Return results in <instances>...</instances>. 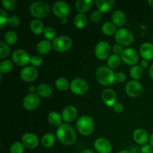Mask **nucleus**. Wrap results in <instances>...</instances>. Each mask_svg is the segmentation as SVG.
Listing matches in <instances>:
<instances>
[{
	"label": "nucleus",
	"mask_w": 153,
	"mask_h": 153,
	"mask_svg": "<svg viewBox=\"0 0 153 153\" xmlns=\"http://www.w3.org/2000/svg\"><path fill=\"white\" fill-rule=\"evenodd\" d=\"M58 140L62 144L70 146L76 141V133L74 128L68 123H62L58 127L56 131Z\"/></svg>",
	"instance_id": "obj_1"
},
{
	"label": "nucleus",
	"mask_w": 153,
	"mask_h": 153,
	"mask_svg": "<svg viewBox=\"0 0 153 153\" xmlns=\"http://www.w3.org/2000/svg\"><path fill=\"white\" fill-rule=\"evenodd\" d=\"M95 75L97 82L102 86H110L116 82L114 72L108 67H99L96 70Z\"/></svg>",
	"instance_id": "obj_2"
},
{
	"label": "nucleus",
	"mask_w": 153,
	"mask_h": 153,
	"mask_svg": "<svg viewBox=\"0 0 153 153\" xmlns=\"http://www.w3.org/2000/svg\"><path fill=\"white\" fill-rule=\"evenodd\" d=\"M29 12L34 17L40 19L49 15L50 12V6L45 1H33L29 5Z\"/></svg>",
	"instance_id": "obj_3"
},
{
	"label": "nucleus",
	"mask_w": 153,
	"mask_h": 153,
	"mask_svg": "<svg viewBox=\"0 0 153 153\" xmlns=\"http://www.w3.org/2000/svg\"><path fill=\"white\" fill-rule=\"evenodd\" d=\"M76 128L78 131L84 136H88L93 133L94 130V120L90 116H82L76 122Z\"/></svg>",
	"instance_id": "obj_4"
},
{
	"label": "nucleus",
	"mask_w": 153,
	"mask_h": 153,
	"mask_svg": "<svg viewBox=\"0 0 153 153\" xmlns=\"http://www.w3.org/2000/svg\"><path fill=\"white\" fill-rule=\"evenodd\" d=\"M115 40L120 46H128L134 41L133 34L128 29L126 28H121L115 33Z\"/></svg>",
	"instance_id": "obj_5"
},
{
	"label": "nucleus",
	"mask_w": 153,
	"mask_h": 153,
	"mask_svg": "<svg viewBox=\"0 0 153 153\" xmlns=\"http://www.w3.org/2000/svg\"><path fill=\"white\" fill-rule=\"evenodd\" d=\"M52 48L57 52H66L72 47L73 40L70 37L66 35H61L57 37L52 42Z\"/></svg>",
	"instance_id": "obj_6"
},
{
	"label": "nucleus",
	"mask_w": 153,
	"mask_h": 153,
	"mask_svg": "<svg viewBox=\"0 0 153 153\" xmlns=\"http://www.w3.org/2000/svg\"><path fill=\"white\" fill-rule=\"evenodd\" d=\"M70 90L76 95H84L86 94L89 88V85L87 81L82 78H76L73 79L70 83Z\"/></svg>",
	"instance_id": "obj_7"
},
{
	"label": "nucleus",
	"mask_w": 153,
	"mask_h": 153,
	"mask_svg": "<svg viewBox=\"0 0 153 153\" xmlns=\"http://www.w3.org/2000/svg\"><path fill=\"white\" fill-rule=\"evenodd\" d=\"M96 57L100 60H105L111 55V46L105 40L100 41L94 49Z\"/></svg>",
	"instance_id": "obj_8"
},
{
	"label": "nucleus",
	"mask_w": 153,
	"mask_h": 153,
	"mask_svg": "<svg viewBox=\"0 0 153 153\" xmlns=\"http://www.w3.org/2000/svg\"><path fill=\"white\" fill-rule=\"evenodd\" d=\"M121 59L125 64L131 65V67L136 65L139 61V55L135 49L132 48L124 49L123 52L120 55Z\"/></svg>",
	"instance_id": "obj_9"
},
{
	"label": "nucleus",
	"mask_w": 153,
	"mask_h": 153,
	"mask_svg": "<svg viewBox=\"0 0 153 153\" xmlns=\"http://www.w3.org/2000/svg\"><path fill=\"white\" fill-rule=\"evenodd\" d=\"M125 91L128 97L135 98L143 93V85L137 80L129 81L126 85Z\"/></svg>",
	"instance_id": "obj_10"
},
{
	"label": "nucleus",
	"mask_w": 153,
	"mask_h": 153,
	"mask_svg": "<svg viewBox=\"0 0 153 153\" xmlns=\"http://www.w3.org/2000/svg\"><path fill=\"white\" fill-rule=\"evenodd\" d=\"M52 12L55 16L61 19L67 18L70 13V7L66 1H58L54 3Z\"/></svg>",
	"instance_id": "obj_11"
},
{
	"label": "nucleus",
	"mask_w": 153,
	"mask_h": 153,
	"mask_svg": "<svg viewBox=\"0 0 153 153\" xmlns=\"http://www.w3.org/2000/svg\"><path fill=\"white\" fill-rule=\"evenodd\" d=\"M40 103V98L37 94H28L24 97L22 105L26 110L34 111L38 108Z\"/></svg>",
	"instance_id": "obj_12"
},
{
	"label": "nucleus",
	"mask_w": 153,
	"mask_h": 153,
	"mask_svg": "<svg viewBox=\"0 0 153 153\" xmlns=\"http://www.w3.org/2000/svg\"><path fill=\"white\" fill-rule=\"evenodd\" d=\"M29 55L26 51L23 49H16L12 54V60L18 66L24 67L30 63Z\"/></svg>",
	"instance_id": "obj_13"
},
{
	"label": "nucleus",
	"mask_w": 153,
	"mask_h": 153,
	"mask_svg": "<svg viewBox=\"0 0 153 153\" xmlns=\"http://www.w3.org/2000/svg\"><path fill=\"white\" fill-rule=\"evenodd\" d=\"M94 149L99 153H110L112 150V145L107 138L100 137L96 139L94 143Z\"/></svg>",
	"instance_id": "obj_14"
},
{
	"label": "nucleus",
	"mask_w": 153,
	"mask_h": 153,
	"mask_svg": "<svg viewBox=\"0 0 153 153\" xmlns=\"http://www.w3.org/2000/svg\"><path fill=\"white\" fill-rule=\"evenodd\" d=\"M38 76L37 68L33 66H26L22 69L20 72V78L26 82H31L35 80Z\"/></svg>",
	"instance_id": "obj_15"
},
{
	"label": "nucleus",
	"mask_w": 153,
	"mask_h": 153,
	"mask_svg": "<svg viewBox=\"0 0 153 153\" xmlns=\"http://www.w3.org/2000/svg\"><path fill=\"white\" fill-rule=\"evenodd\" d=\"M22 143L27 149H35L39 144L38 137L34 133H25L22 137Z\"/></svg>",
	"instance_id": "obj_16"
},
{
	"label": "nucleus",
	"mask_w": 153,
	"mask_h": 153,
	"mask_svg": "<svg viewBox=\"0 0 153 153\" xmlns=\"http://www.w3.org/2000/svg\"><path fill=\"white\" fill-rule=\"evenodd\" d=\"M103 102L109 107H113L117 102L116 92L111 88H106L102 91L101 95Z\"/></svg>",
	"instance_id": "obj_17"
},
{
	"label": "nucleus",
	"mask_w": 153,
	"mask_h": 153,
	"mask_svg": "<svg viewBox=\"0 0 153 153\" xmlns=\"http://www.w3.org/2000/svg\"><path fill=\"white\" fill-rule=\"evenodd\" d=\"M78 111L76 108L73 105H67L63 109L61 117L63 120L66 123H71L77 117Z\"/></svg>",
	"instance_id": "obj_18"
},
{
	"label": "nucleus",
	"mask_w": 153,
	"mask_h": 153,
	"mask_svg": "<svg viewBox=\"0 0 153 153\" xmlns=\"http://www.w3.org/2000/svg\"><path fill=\"white\" fill-rule=\"evenodd\" d=\"M133 139L136 143L143 146L147 143L149 140V137L146 130L143 128H137L133 132Z\"/></svg>",
	"instance_id": "obj_19"
},
{
	"label": "nucleus",
	"mask_w": 153,
	"mask_h": 153,
	"mask_svg": "<svg viewBox=\"0 0 153 153\" xmlns=\"http://www.w3.org/2000/svg\"><path fill=\"white\" fill-rule=\"evenodd\" d=\"M139 52L143 59L151 61L153 59V44L149 42L143 43L140 46Z\"/></svg>",
	"instance_id": "obj_20"
},
{
	"label": "nucleus",
	"mask_w": 153,
	"mask_h": 153,
	"mask_svg": "<svg viewBox=\"0 0 153 153\" xmlns=\"http://www.w3.org/2000/svg\"><path fill=\"white\" fill-rule=\"evenodd\" d=\"M96 6L102 13H108L114 8L115 1L113 0H96L94 1Z\"/></svg>",
	"instance_id": "obj_21"
},
{
	"label": "nucleus",
	"mask_w": 153,
	"mask_h": 153,
	"mask_svg": "<svg viewBox=\"0 0 153 153\" xmlns=\"http://www.w3.org/2000/svg\"><path fill=\"white\" fill-rule=\"evenodd\" d=\"M94 2L93 0H77L75 4V7L78 12L85 13L91 8Z\"/></svg>",
	"instance_id": "obj_22"
},
{
	"label": "nucleus",
	"mask_w": 153,
	"mask_h": 153,
	"mask_svg": "<svg viewBox=\"0 0 153 153\" xmlns=\"http://www.w3.org/2000/svg\"><path fill=\"white\" fill-rule=\"evenodd\" d=\"M36 92L39 97H43V98H47L52 95L53 90L49 84L42 83L37 86Z\"/></svg>",
	"instance_id": "obj_23"
},
{
	"label": "nucleus",
	"mask_w": 153,
	"mask_h": 153,
	"mask_svg": "<svg viewBox=\"0 0 153 153\" xmlns=\"http://www.w3.org/2000/svg\"><path fill=\"white\" fill-rule=\"evenodd\" d=\"M112 22L116 26H123L126 22V16L122 10H116L112 13Z\"/></svg>",
	"instance_id": "obj_24"
},
{
	"label": "nucleus",
	"mask_w": 153,
	"mask_h": 153,
	"mask_svg": "<svg viewBox=\"0 0 153 153\" xmlns=\"http://www.w3.org/2000/svg\"><path fill=\"white\" fill-rule=\"evenodd\" d=\"M52 48V44L49 40H42L37 43L36 49L37 52L40 55H46L50 52L51 49Z\"/></svg>",
	"instance_id": "obj_25"
},
{
	"label": "nucleus",
	"mask_w": 153,
	"mask_h": 153,
	"mask_svg": "<svg viewBox=\"0 0 153 153\" xmlns=\"http://www.w3.org/2000/svg\"><path fill=\"white\" fill-rule=\"evenodd\" d=\"M48 121L49 123L54 126H61V122H62V117L58 112L57 111H51L48 114Z\"/></svg>",
	"instance_id": "obj_26"
},
{
	"label": "nucleus",
	"mask_w": 153,
	"mask_h": 153,
	"mask_svg": "<svg viewBox=\"0 0 153 153\" xmlns=\"http://www.w3.org/2000/svg\"><path fill=\"white\" fill-rule=\"evenodd\" d=\"M88 16L85 13H77L74 18V25L78 28H83L88 24Z\"/></svg>",
	"instance_id": "obj_27"
},
{
	"label": "nucleus",
	"mask_w": 153,
	"mask_h": 153,
	"mask_svg": "<svg viewBox=\"0 0 153 153\" xmlns=\"http://www.w3.org/2000/svg\"><path fill=\"white\" fill-rule=\"evenodd\" d=\"M30 28H31V31L36 34H40L42 32L43 33V31L45 29L43 22L38 19H33L31 21V24H30Z\"/></svg>",
	"instance_id": "obj_28"
},
{
	"label": "nucleus",
	"mask_w": 153,
	"mask_h": 153,
	"mask_svg": "<svg viewBox=\"0 0 153 153\" xmlns=\"http://www.w3.org/2000/svg\"><path fill=\"white\" fill-rule=\"evenodd\" d=\"M121 61H122V59H121V57L120 55L112 54L109 56V58L107 60L108 67L111 69V70L117 69L120 65Z\"/></svg>",
	"instance_id": "obj_29"
},
{
	"label": "nucleus",
	"mask_w": 153,
	"mask_h": 153,
	"mask_svg": "<svg viewBox=\"0 0 153 153\" xmlns=\"http://www.w3.org/2000/svg\"><path fill=\"white\" fill-rule=\"evenodd\" d=\"M41 143L44 147H52L55 143V136L52 133H46L42 137Z\"/></svg>",
	"instance_id": "obj_30"
},
{
	"label": "nucleus",
	"mask_w": 153,
	"mask_h": 153,
	"mask_svg": "<svg viewBox=\"0 0 153 153\" xmlns=\"http://www.w3.org/2000/svg\"><path fill=\"white\" fill-rule=\"evenodd\" d=\"M143 74V68L140 65H134L130 68L129 75L134 80H138L141 79Z\"/></svg>",
	"instance_id": "obj_31"
},
{
	"label": "nucleus",
	"mask_w": 153,
	"mask_h": 153,
	"mask_svg": "<svg viewBox=\"0 0 153 153\" xmlns=\"http://www.w3.org/2000/svg\"><path fill=\"white\" fill-rule=\"evenodd\" d=\"M102 31L104 34L108 36L113 35L114 33H116V25L112 22H105L102 24L101 28Z\"/></svg>",
	"instance_id": "obj_32"
},
{
	"label": "nucleus",
	"mask_w": 153,
	"mask_h": 153,
	"mask_svg": "<svg viewBox=\"0 0 153 153\" xmlns=\"http://www.w3.org/2000/svg\"><path fill=\"white\" fill-rule=\"evenodd\" d=\"M17 34L13 31H8L4 34V40L7 45H10V46L14 45L17 41Z\"/></svg>",
	"instance_id": "obj_33"
},
{
	"label": "nucleus",
	"mask_w": 153,
	"mask_h": 153,
	"mask_svg": "<svg viewBox=\"0 0 153 153\" xmlns=\"http://www.w3.org/2000/svg\"><path fill=\"white\" fill-rule=\"evenodd\" d=\"M55 87L57 88V89H58L59 91H67L69 88L70 87V84L69 83L68 80L67 79L64 77L58 78V79L55 82Z\"/></svg>",
	"instance_id": "obj_34"
},
{
	"label": "nucleus",
	"mask_w": 153,
	"mask_h": 153,
	"mask_svg": "<svg viewBox=\"0 0 153 153\" xmlns=\"http://www.w3.org/2000/svg\"><path fill=\"white\" fill-rule=\"evenodd\" d=\"M13 64L10 60H4L0 64V72L1 74L7 73L13 69Z\"/></svg>",
	"instance_id": "obj_35"
},
{
	"label": "nucleus",
	"mask_w": 153,
	"mask_h": 153,
	"mask_svg": "<svg viewBox=\"0 0 153 153\" xmlns=\"http://www.w3.org/2000/svg\"><path fill=\"white\" fill-rule=\"evenodd\" d=\"M43 35L47 40H54L56 38V32L55 28L51 26L46 27L43 31Z\"/></svg>",
	"instance_id": "obj_36"
},
{
	"label": "nucleus",
	"mask_w": 153,
	"mask_h": 153,
	"mask_svg": "<svg viewBox=\"0 0 153 153\" xmlns=\"http://www.w3.org/2000/svg\"><path fill=\"white\" fill-rule=\"evenodd\" d=\"M10 53V48L9 45H7L4 41L0 42V58H5V57L8 56Z\"/></svg>",
	"instance_id": "obj_37"
},
{
	"label": "nucleus",
	"mask_w": 153,
	"mask_h": 153,
	"mask_svg": "<svg viewBox=\"0 0 153 153\" xmlns=\"http://www.w3.org/2000/svg\"><path fill=\"white\" fill-rule=\"evenodd\" d=\"M24 147L25 146L23 143L21 142H15L11 145L10 148V153H23L24 152Z\"/></svg>",
	"instance_id": "obj_38"
},
{
	"label": "nucleus",
	"mask_w": 153,
	"mask_h": 153,
	"mask_svg": "<svg viewBox=\"0 0 153 153\" xmlns=\"http://www.w3.org/2000/svg\"><path fill=\"white\" fill-rule=\"evenodd\" d=\"M1 4L6 10H13L16 7V0H2Z\"/></svg>",
	"instance_id": "obj_39"
},
{
	"label": "nucleus",
	"mask_w": 153,
	"mask_h": 153,
	"mask_svg": "<svg viewBox=\"0 0 153 153\" xmlns=\"http://www.w3.org/2000/svg\"><path fill=\"white\" fill-rule=\"evenodd\" d=\"M7 23L10 27L13 28H16V27L19 26L20 24V19L18 16L16 15H12V16H9L8 20H7Z\"/></svg>",
	"instance_id": "obj_40"
},
{
	"label": "nucleus",
	"mask_w": 153,
	"mask_h": 153,
	"mask_svg": "<svg viewBox=\"0 0 153 153\" xmlns=\"http://www.w3.org/2000/svg\"><path fill=\"white\" fill-rule=\"evenodd\" d=\"M30 64L31 66L34 67H40L43 64V59L40 55H34V56L31 57L30 59Z\"/></svg>",
	"instance_id": "obj_41"
},
{
	"label": "nucleus",
	"mask_w": 153,
	"mask_h": 153,
	"mask_svg": "<svg viewBox=\"0 0 153 153\" xmlns=\"http://www.w3.org/2000/svg\"><path fill=\"white\" fill-rule=\"evenodd\" d=\"M102 12H100V10H94L91 13V16H90V19L94 23H97V22H99L102 19Z\"/></svg>",
	"instance_id": "obj_42"
},
{
	"label": "nucleus",
	"mask_w": 153,
	"mask_h": 153,
	"mask_svg": "<svg viewBox=\"0 0 153 153\" xmlns=\"http://www.w3.org/2000/svg\"><path fill=\"white\" fill-rule=\"evenodd\" d=\"M8 18L9 17L7 16V14L6 13V12L3 9H0V28H4L6 22H7Z\"/></svg>",
	"instance_id": "obj_43"
},
{
	"label": "nucleus",
	"mask_w": 153,
	"mask_h": 153,
	"mask_svg": "<svg viewBox=\"0 0 153 153\" xmlns=\"http://www.w3.org/2000/svg\"><path fill=\"white\" fill-rule=\"evenodd\" d=\"M126 79V75L123 72H118V73H115V81L120 83L124 82Z\"/></svg>",
	"instance_id": "obj_44"
},
{
	"label": "nucleus",
	"mask_w": 153,
	"mask_h": 153,
	"mask_svg": "<svg viewBox=\"0 0 153 153\" xmlns=\"http://www.w3.org/2000/svg\"><path fill=\"white\" fill-rule=\"evenodd\" d=\"M124 49L123 48L122 46H120V44H115L114 45L113 47H112V51H113L115 55H120L122 54V52H123Z\"/></svg>",
	"instance_id": "obj_45"
},
{
	"label": "nucleus",
	"mask_w": 153,
	"mask_h": 153,
	"mask_svg": "<svg viewBox=\"0 0 153 153\" xmlns=\"http://www.w3.org/2000/svg\"><path fill=\"white\" fill-rule=\"evenodd\" d=\"M140 152L141 153H152L153 152V147L151 144H146L143 145L140 149Z\"/></svg>",
	"instance_id": "obj_46"
},
{
	"label": "nucleus",
	"mask_w": 153,
	"mask_h": 153,
	"mask_svg": "<svg viewBox=\"0 0 153 153\" xmlns=\"http://www.w3.org/2000/svg\"><path fill=\"white\" fill-rule=\"evenodd\" d=\"M113 110L115 113L117 114H120L122 113L123 111V105L120 102H116L114 105L113 106Z\"/></svg>",
	"instance_id": "obj_47"
},
{
	"label": "nucleus",
	"mask_w": 153,
	"mask_h": 153,
	"mask_svg": "<svg viewBox=\"0 0 153 153\" xmlns=\"http://www.w3.org/2000/svg\"><path fill=\"white\" fill-rule=\"evenodd\" d=\"M148 64H149V62H148V61H146V60L145 59H143L141 61H140V66L142 67V68H146L148 66Z\"/></svg>",
	"instance_id": "obj_48"
},
{
	"label": "nucleus",
	"mask_w": 153,
	"mask_h": 153,
	"mask_svg": "<svg viewBox=\"0 0 153 153\" xmlns=\"http://www.w3.org/2000/svg\"><path fill=\"white\" fill-rule=\"evenodd\" d=\"M34 91H37V88L35 87L32 86V85L28 87V92H29V94H35Z\"/></svg>",
	"instance_id": "obj_49"
},
{
	"label": "nucleus",
	"mask_w": 153,
	"mask_h": 153,
	"mask_svg": "<svg viewBox=\"0 0 153 153\" xmlns=\"http://www.w3.org/2000/svg\"><path fill=\"white\" fill-rule=\"evenodd\" d=\"M149 76H150L151 79H152L153 80V64L150 66V67H149Z\"/></svg>",
	"instance_id": "obj_50"
},
{
	"label": "nucleus",
	"mask_w": 153,
	"mask_h": 153,
	"mask_svg": "<svg viewBox=\"0 0 153 153\" xmlns=\"http://www.w3.org/2000/svg\"><path fill=\"white\" fill-rule=\"evenodd\" d=\"M81 153H95V152H94L93 150H91V149H85V150L82 151V152Z\"/></svg>",
	"instance_id": "obj_51"
},
{
	"label": "nucleus",
	"mask_w": 153,
	"mask_h": 153,
	"mask_svg": "<svg viewBox=\"0 0 153 153\" xmlns=\"http://www.w3.org/2000/svg\"><path fill=\"white\" fill-rule=\"evenodd\" d=\"M149 144H151L153 147V133L149 137Z\"/></svg>",
	"instance_id": "obj_52"
},
{
	"label": "nucleus",
	"mask_w": 153,
	"mask_h": 153,
	"mask_svg": "<svg viewBox=\"0 0 153 153\" xmlns=\"http://www.w3.org/2000/svg\"><path fill=\"white\" fill-rule=\"evenodd\" d=\"M67 22H68L67 18H63V19H61V22H62V24L67 23Z\"/></svg>",
	"instance_id": "obj_53"
},
{
	"label": "nucleus",
	"mask_w": 153,
	"mask_h": 153,
	"mask_svg": "<svg viewBox=\"0 0 153 153\" xmlns=\"http://www.w3.org/2000/svg\"><path fill=\"white\" fill-rule=\"evenodd\" d=\"M147 2H148V4L151 6V7H153V0H148Z\"/></svg>",
	"instance_id": "obj_54"
},
{
	"label": "nucleus",
	"mask_w": 153,
	"mask_h": 153,
	"mask_svg": "<svg viewBox=\"0 0 153 153\" xmlns=\"http://www.w3.org/2000/svg\"><path fill=\"white\" fill-rule=\"evenodd\" d=\"M118 153H132L131 151H128V150H122V151H120Z\"/></svg>",
	"instance_id": "obj_55"
}]
</instances>
